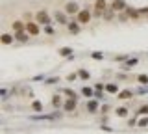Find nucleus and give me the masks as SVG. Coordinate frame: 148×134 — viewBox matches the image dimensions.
<instances>
[{
	"label": "nucleus",
	"instance_id": "f257e3e1",
	"mask_svg": "<svg viewBox=\"0 0 148 134\" xmlns=\"http://www.w3.org/2000/svg\"><path fill=\"white\" fill-rule=\"evenodd\" d=\"M63 117V112H58V108H56V112L52 114H37V115H32L30 119H34V121H56V119H61Z\"/></svg>",
	"mask_w": 148,
	"mask_h": 134
},
{
	"label": "nucleus",
	"instance_id": "f03ea898",
	"mask_svg": "<svg viewBox=\"0 0 148 134\" xmlns=\"http://www.w3.org/2000/svg\"><path fill=\"white\" fill-rule=\"evenodd\" d=\"M76 19L80 24H87V22H91L92 19V11H91V6H85V8H82L80 13L76 15Z\"/></svg>",
	"mask_w": 148,
	"mask_h": 134
},
{
	"label": "nucleus",
	"instance_id": "7ed1b4c3",
	"mask_svg": "<svg viewBox=\"0 0 148 134\" xmlns=\"http://www.w3.org/2000/svg\"><path fill=\"white\" fill-rule=\"evenodd\" d=\"M108 8H109L108 0H96L95 6H92V17H102Z\"/></svg>",
	"mask_w": 148,
	"mask_h": 134
},
{
	"label": "nucleus",
	"instance_id": "20e7f679",
	"mask_svg": "<svg viewBox=\"0 0 148 134\" xmlns=\"http://www.w3.org/2000/svg\"><path fill=\"white\" fill-rule=\"evenodd\" d=\"M35 21L39 22V24H43V26H46V24H54V22H52V17H50V13L46 11V10L35 11Z\"/></svg>",
	"mask_w": 148,
	"mask_h": 134
},
{
	"label": "nucleus",
	"instance_id": "39448f33",
	"mask_svg": "<svg viewBox=\"0 0 148 134\" xmlns=\"http://www.w3.org/2000/svg\"><path fill=\"white\" fill-rule=\"evenodd\" d=\"M39 22L37 21H26V32L32 35V37H35V35H39L41 34V28H39Z\"/></svg>",
	"mask_w": 148,
	"mask_h": 134
},
{
	"label": "nucleus",
	"instance_id": "423d86ee",
	"mask_svg": "<svg viewBox=\"0 0 148 134\" xmlns=\"http://www.w3.org/2000/svg\"><path fill=\"white\" fill-rule=\"evenodd\" d=\"M54 21L58 22V24H63V26H67L69 22H71V21H69V15L65 13V10L63 11L61 10H56L54 11Z\"/></svg>",
	"mask_w": 148,
	"mask_h": 134
},
{
	"label": "nucleus",
	"instance_id": "0eeeda50",
	"mask_svg": "<svg viewBox=\"0 0 148 134\" xmlns=\"http://www.w3.org/2000/svg\"><path fill=\"white\" fill-rule=\"evenodd\" d=\"M63 10H65V13H67V15H78L82 8L78 6L76 2H67V4H65V8H63Z\"/></svg>",
	"mask_w": 148,
	"mask_h": 134
},
{
	"label": "nucleus",
	"instance_id": "6e6552de",
	"mask_svg": "<svg viewBox=\"0 0 148 134\" xmlns=\"http://www.w3.org/2000/svg\"><path fill=\"white\" fill-rule=\"evenodd\" d=\"M78 106V99H72V97H69L67 101L63 103V112H74Z\"/></svg>",
	"mask_w": 148,
	"mask_h": 134
},
{
	"label": "nucleus",
	"instance_id": "1a4fd4ad",
	"mask_svg": "<svg viewBox=\"0 0 148 134\" xmlns=\"http://www.w3.org/2000/svg\"><path fill=\"white\" fill-rule=\"evenodd\" d=\"M109 8H111L113 11H117V13H119V11H124V10H126L128 4L124 2V0H113V2L109 4Z\"/></svg>",
	"mask_w": 148,
	"mask_h": 134
},
{
	"label": "nucleus",
	"instance_id": "9d476101",
	"mask_svg": "<svg viewBox=\"0 0 148 134\" xmlns=\"http://www.w3.org/2000/svg\"><path fill=\"white\" fill-rule=\"evenodd\" d=\"M85 108H87V112H89V114H96L100 110V104H98V101H96V99H89V101H87V104H85Z\"/></svg>",
	"mask_w": 148,
	"mask_h": 134
},
{
	"label": "nucleus",
	"instance_id": "9b49d317",
	"mask_svg": "<svg viewBox=\"0 0 148 134\" xmlns=\"http://www.w3.org/2000/svg\"><path fill=\"white\" fill-rule=\"evenodd\" d=\"M137 63H139V58H128L126 62L120 65V69H122V71H130V69H133Z\"/></svg>",
	"mask_w": 148,
	"mask_h": 134
},
{
	"label": "nucleus",
	"instance_id": "f8f14e48",
	"mask_svg": "<svg viewBox=\"0 0 148 134\" xmlns=\"http://www.w3.org/2000/svg\"><path fill=\"white\" fill-rule=\"evenodd\" d=\"M58 54H59L61 58H69V60L74 58V50H72L71 47H61V49L58 50Z\"/></svg>",
	"mask_w": 148,
	"mask_h": 134
},
{
	"label": "nucleus",
	"instance_id": "ddd939ff",
	"mask_svg": "<svg viewBox=\"0 0 148 134\" xmlns=\"http://www.w3.org/2000/svg\"><path fill=\"white\" fill-rule=\"evenodd\" d=\"M67 28H69V32H71V34H80V28H82V24L78 22V19H72V21L67 24Z\"/></svg>",
	"mask_w": 148,
	"mask_h": 134
},
{
	"label": "nucleus",
	"instance_id": "4468645a",
	"mask_svg": "<svg viewBox=\"0 0 148 134\" xmlns=\"http://www.w3.org/2000/svg\"><path fill=\"white\" fill-rule=\"evenodd\" d=\"M124 13L128 15V19H139V17H141V11H139L137 8H130V6L124 10Z\"/></svg>",
	"mask_w": 148,
	"mask_h": 134
},
{
	"label": "nucleus",
	"instance_id": "2eb2a0df",
	"mask_svg": "<svg viewBox=\"0 0 148 134\" xmlns=\"http://www.w3.org/2000/svg\"><path fill=\"white\" fill-rule=\"evenodd\" d=\"M11 30H13V34L26 30V22H24V21H13V22H11Z\"/></svg>",
	"mask_w": 148,
	"mask_h": 134
},
{
	"label": "nucleus",
	"instance_id": "dca6fc26",
	"mask_svg": "<svg viewBox=\"0 0 148 134\" xmlns=\"http://www.w3.org/2000/svg\"><path fill=\"white\" fill-rule=\"evenodd\" d=\"M133 95H135V91H133V90H122V91H119V93H117V99L126 101V99H132Z\"/></svg>",
	"mask_w": 148,
	"mask_h": 134
},
{
	"label": "nucleus",
	"instance_id": "f3484780",
	"mask_svg": "<svg viewBox=\"0 0 148 134\" xmlns=\"http://www.w3.org/2000/svg\"><path fill=\"white\" fill-rule=\"evenodd\" d=\"M30 37H32V35L28 34L26 30H22V32H17V34H15V39H17V41H21V43H26V41L30 39Z\"/></svg>",
	"mask_w": 148,
	"mask_h": 134
},
{
	"label": "nucleus",
	"instance_id": "a211bd4d",
	"mask_svg": "<svg viewBox=\"0 0 148 134\" xmlns=\"http://www.w3.org/2000/svg\"><path fill=\"white\" fill-rule=\"evenodd\" d=\"M106 91H108V93H111V95H115V93H119V84H115V82H108V84H106Z\"/></svg>",
	"mask_w": 148,
	"mask_h": 134
},
{
	"label": "nucleus",
	"instance_id": "6ab92c4d",
	"mask_svg": "<svg viewBox=\"0 0 148 134\" xmlns=\"http://www.w3.org/2000/svg\"><path fill=\"white\" fill-rule=\"evenodd\" d=\"M82 95H83V97H87V99H92V97H95V87L83 86V87H82Z\"/></svg>",
	"mask_w": 148,
	"mask_h": 134
},
{
	"label": "nucleus",
	"instance_id": "aec40b11",
	"mask_svg": "<svg viewBox=\"0 0 148 134\" xmlns=\"http://www.w3.org/2000/svg\"><path fill=\"white\" fill-rule=\"evenodd\" d=\"M15 41V34H2V43L4 45H11Z\"/></svg>",
	"mask_w": 148,
	"mask_h": 134
},
{
	"label": "nucleus",
	"instance_id": "412c9836",
	"mask_svg": "<svg viewBox=\"0 0 148 134\" xmlns=\"http://www.w3.org/2000/svg\"><path fill=\"white\" fill-rule=\"evenodd\" d=\"M61 93H65L67 97H72V99H80V97H78V93H76L74 90H71V87H63Z\"/></svg>",
	"mask_w": 148,
	"mask_h": 134
},
{
	"label": "nucleus",
	"instance_id": "4be33fe9",
	"mask_svg": "<svg viewBox=\"0 0 148 134\" xmlns=\"http://www.w3.org/2000/svg\"><path fill=\"white\" fill-rule=\"evenodd\" d=\"M115 15H117V11H113L111 8H108V10L104 11V15H102V19H106V21H111V19L115 17Z\"/></svg>",
	"mask_w": 148,
	"mask_h": 134
},
{
	"label": "nucleus",
	"instance_id": "5701e85b",
	"mask_svg": "<svg viewBox=\"0 0 148 134\" xmlns=\"http://www.w3.org/2000/svg\"><path fill=\"white\" fill-rule=\"evenodd\" d=\"M52 106H54V108H59V106H63V99H61L58 93L52 97Z\"/></svg>",
	"mask_w": 148,
	"mask_h": 134
},
{
	"label": "nucleus",
	"instance_id": "b1692460",
	"mask_svg": "<svg viewBox=\"0 0 148 134\" xmlns=\"http://www.w3.org/2000/svg\"><path fill=\"white\" fill-rule=\"evenodd\" d=\"M128 112H130V110L126 108V106H119V108L115 110V114H117L119 117H126V115H128Z\"/></svg>",
	"mask_w": 148,
	"mask_h": 134
},
{
	"label": "nucleus",
	"instance_id": "393cba45",
	"mask_svg": "<svg viewBox=\"0 0 148 134\" xmlns=\"http://www.w3.org/2000/svg\"><path fill=\"white\" fill-rule=\"evenodd\" d=\"M78 76H80L82 80H89V78H91V73L87 71V69H80V71H78Z\"/></svg>",
	"mask_w": 148,
	"mask_h": 134
},
{
	"label": "nucleus",
	"instance_id": "a878e982",
	"mask_svg": "<svg viewBox=\"0 0 148 134\" xmlns=\"http://www.w3.org/2000/svg\"><path fill=\"white\" fill-rule=\"evenodd\" d=\"M32 110H34V112H43V103H41V101H34V103H32Z\"/></svg>",
	"mask_w": 148,
	"mask_h": 134
},
{
	"label": "nucleus",
	"instance_id": "bb28decb",
	"mask_svg": "<svg viewBox=\"0 0 148 134\" xmlns=\"http://www.w3.org/2000/svg\"><path fill=\"white\" fill-rule=\"evenodd\" d=\"M91 58H92V60H104L106 54L100 52V50H95V52H91Z\"/></svg>",
	"mask_w": 148,
	"mask_h": 134
},
{
	"label": "nucleus",
	"instance_id": "cd10ccee",
	"mask_svg": "<svg viewBox=\"0 0 148 134\" xmlns=\"http://www.w3.org/2000/svg\"><path fill=\"white\" fill-rule=\"evenodd\" d=\"M137 82L141 86H148V75H139L137 76Z\"/></svg>",
	"mask_w": 148,
	"mask_h": 134
},
{
	"label": "nucleus",
	"instance_id": "c85d7f7f",
	"mask_svg": "<svg viewBox=\"0 0 148 134\" xmlns=\"http://www.w3.org/2000/svg\"><path fill=\"white\" fill-rule=\"evenodd\" d=\"M135 114H137V115H148V104H143Z\"/></svg>",
	"mask_w": 148,
	"mask_h": 134
},
{
	"label": "nucleus",
	"instance_id": "c756f323",
	"mask_svg": "<svg viewBox=\"0 0 148 134\" xmlns=\"http://www.w3.org/2000/svg\"><path fill=\"white\" fill-rule=\"evenodd\" d=\"M92 99H96V101H106V95H104V91H98V90H95V97Z\"/></svg>",
	"mask_w": 148,
	"mask_h": 134
},
{
	"label": "nucleus",
	"instance_id": "7c9ffc66",
	"mask_svg": "<svg viewBox=\"0 0 148 134\" xmlns=\"http://www.w3.org/2000/svg\"><path fill=\"white\" fill-rule=\"evenodd\" d=\"M137 127H148V115H143L137 121Z\"/></svg>",
	"mask_w": 148,
	"mask_h": 134
},
{
	"label": "nucleus",
	"instance_id": "2f4dec72",
	"mask_svg": "<svg viewBox=\"0 0 148 134\" xmlns=\"http://www.w3.org/2000/svg\"><path fill=\"white\" fill-rule=\"evenodd\" d=\"M58 82H59V76H50V78H46V82H45V84L54 86V84H58Z\"/></svg>",
	"mask_w": 148,
	"mask_h": 134
},
{
	"label": "nucleus",
	"instance_id": "473e14b6",
	"mask_svg": "<svg viewBox=\"0 0 148 134\" xmlns=\"http://www.w3.org/2000/svg\"><path fill=\"white\" fill-rule=\"evenodd\" d=\"M135 93H137V95H146V93H148V86H141V87H137Z\"/></svg>",
	"mask_w": 148,
	"mask_h": 134
},
{
	"label": "nucleus",
	"instance_id": "72a5a7b5",
	"mask_svg": "<svg viewBox=\"0 0 148 134\" xmlns=\"http://www.w3.org/2000/svg\"><path fill=\"white\" fill-rule=\"evenodd\" d=\"M43 32H45V34H48V35H54V28H52V24L43 26Z\"/></svg>",
	"mask_w": 148,
	"mask_h": 134
},
{
	"label": "nucleus",
	"instance_id": "f704fd0d",
	"mask_svg": "<svg viewBox=\"0 0 148 134\" xmlns=\"http://www.w3.org/2000/svg\"><path fill=\"white\" fill-rule=\"evenodd\" d=\"M128 58H130L128 54H120V56H115V62H120V63H124Z\"/></svg>",
	"mask_w": 148,
	"mask_h": 134
},
{
	"label": "nucleus",
	"instance_id": "c9c22d12",
	"mask_svg": "<svg viewBox=\"0 0 148 134\" xmlns=\"http://www.w3.org/2000/svg\"><path fill=\"white\" fill-rule=\"evenodd\" d=\"M95 90H98V91H106V84H102V82H96V84H95Z\"/></svg>",
	"mask_w": 148,
	"mask_h": 134
},
{
	"label": "nucleus",
	"instance_id": "e433bc0d",
	"mask_svg": "<svg viewBox=\"0 0 148 134\" xmlns=\"http://www.w3.org/2000/svg\"><path fill=\"white\" fill-rule=\"evenodd\" d=\"M76 78H80V76H78V73H71V75L67 76V80H69V82H74Z\"/></svg>",
	"mask_w": 148,
	"mask_h": 134
},
{
	"label": "nucleus",
	"instance_id": "4c0bfd02",
	"mask_svg": "<svg viewBox=\"0 0 148 134\" xmlns=\"http://www.w3.org/2000/svg\"><path fill=\"white\" fill-rule=\"evenodd\" d=\"M135 125H137V119H130V121H128V127H135Z\"/></svg>",
	"mask_w": 148,
	"mask_h": 134
},
{
	"label": "nucleus",
	"instance_id": "58836bf2",
	"mask_svg": "<svg viewBox=\"0 0 148 134\" xmlns=\"http://www.w3.org/2000/svg\"><path fill=\"white\" fill-rule=\"evenodd\" d=\"M0 95H2V99H6V95H8V90H6V87H2V90H0Z\"/></svg>",
	"mask_w": 148,
	"mask_h": 134
},
{
	"label": "nucleus",
	"instance_id": "ea45409f",
	"mask_svg": "<svg viewBox=\"0 0 148 134\" xmlns=\"http://www.w3.org/2000/svg\"><path fill=\"white\" fill-rule=\"evenodd\" d=\"M100 110H102V114H108V112H109V106H108V104H104Z\"/></svg>",
	"mask_w": 148,
	"mask_h": 134
},
{
	"label": "nucleus",
	"instance_id": "a19ab883",
	"mask_svg": "<svg viewBox=\"0 0 148 134\" xmlns=\"http://www.w3.org/2000/svg\"><path fill=\"white\" fill-rule=\"evenodd\" d=\"M102 131H108V132H111V131H113V128H111L109 125H102Z\"/></svg>",
	"mask_w": 148,
	"mask_h": 134
}]
</instances>
